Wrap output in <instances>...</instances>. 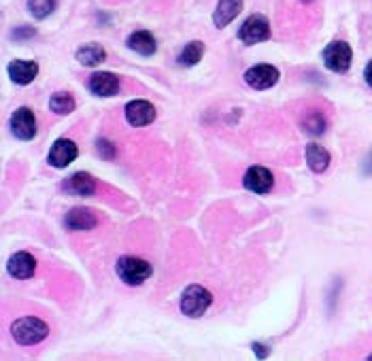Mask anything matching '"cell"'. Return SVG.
<instances>
[{"mask_svg":"<svg viewBox=\"0 0 372 361\" xmlns=\"http://www.w3.org/2000/svg\"><path fill=\"white\" fill-rule=\"evenodd\" d=\"M115 270L117 276L126 283V285H132V287H139L143 285L149 276H151V264L145 262L143 258H136V255H124L117 260L115 264Z\"/></svg>","mask_w":372,"mask_h":361,"instance_id":"obj_3","label":"cell"},{"mask_svg":"<svg viewBox=\"0 0 372 361\" xmlns=\"http://www.w3.org/2000/svg\"><path fill=\"white\" fill-rule=\"evenodd\" d=\"M126 45H128L132 51L141 54V56H154V54H156V49H158L156 36H154L151 32H147V30L132 32V34L128 36Z\"/></svg>","mask_w":372,"mask_h":361,"instance_id":"obj_17","label":"cell"},{"mask_svg":"<svg viewBox=\"0 0 372 361\" xmlns=\"http://www.w3.org/2000/svg\"><path fill=\"white\" fill-rule=\"evenodd\" d=\"M202 56H204V43L202 41H191L181 49L177 60H179L181 66H196L202 60Z\"/></svg>","mask_w":372,"mask_h":361,"instance_id":"obj_21","label":"cell"},{"mask_svg":"<svg viewBox=\"0 0 372 361\" xmlns=\"http://www.w3.org/2000/svg\"><path fill=\"white\" fill-rule=\"evenodd\" d=\"M77 102L73 98V93L69 91H56L49 100V108L56 113V115H71L75 111Z\"/></svg>","mask_w":372,"mask_h":361,"instance_id":"obj_20","label":"cell"},{"mask_svg":"<svg viewBox=\"0 0 372 361\" xmlns=\"http://www.w3.org/2000/svg\"><path fill=\"white\" fill-rule=\"evenodd\" d=\"M28 9L36 19H45L47 15L54 13L56 0H28Z\"/></svg>","mask_w":372,"mask_h":361,"instance_id":"obj_22","label":"cell"},{"mask_svg":"<svg viewBox=\"0 0 372 361\" xmlns=\"http://www.w3.org/2000/svg\"><path fill=\"white\" fill-rule=\"evenodd\" d=\"M39 75V64L36 62H28V60H13L9 64V77L13 83L17 86H28L36 79Z\"/></svg>","mask_w":372,"mask_h":361,"instance_id":"obj_14","label":"cell"},{"mask_svg":"<svg viewBox=\"0 0 372 361\" xmlns=\"http://www.w3.org/2000/svg\"><path fill=\"white\" fill-rule=\"evenodd\" d=\"M304 156H306V164H308V168H311L313 173H317V175L326 173V171H328V166H330V162H332L330 151H328L326 147L317 145V143L306 145Z\"/></svg>","mask_w":372,"mask_h":361,"instance_id":"obj_15","label":"cell"},{"mask_svg":"<svg viewBox=\"0 0 372 361\" xmlns=\"http://www.w3.org/2000/svg\"><path fill=\"white\" fill-rule=\"evenodd\" d=\"M351 60H353V49L345 41H334L323 49V64L332 73L338 75L347 73L351 68Z\"/></svg>","mask_w":372,"mask_h":361,"instance_id":"obj_4","label":"cell"},{"mask_svg":"<svg viewBox=\"0 0 372 361\" xmlns=\"http://www.w3.org/2000/svg\"><path fill=\"white\" fill-rule=\"evenodd\" d=\"M79 156V147L75 141L71 138H58L51 149H49V156H47V162L54 166V168H66L69 164H73Z\"/></svg>","mask_w":372,"mask_h":361,"instance_id":"obj_8","label":"cell"},{"mask_svg":"<svg viewBox=\"0 0 372 361\" xmlns=\"http://www.w3.org/2000/svg\"><path fill=\"white\" fill-rule=\"evenodd\" d=\"M11 336L21 347H34L49 336V325L39 317H21L11 325Z\"/></svg>","mask_w":372,"mask_h":361,"instance_id":"obj_1","label":"cell"},{"mask_svg":"<svg viewBox=\"0 0 372 361\" xmlns=\"http://www.w3.org/2000/svg\"><path fill=\"white\" fill-rule=\"evenodd\" d=\"M241 11H243V0H219L213 13V24L217 28H226Z\"/></svg>","mask_w":372,"mask_h":361,"instance_id":"obj_18","label":"cell"},{"mask_svg":"<svg viewBox=\"0 0 372 361\" xmlns=\"http://www.w3.org/2000/svg\"><path fill=\"white\" fill-rule=\"evenodd\" d=\"M98 223V217L94 215L92 208H86V206H75L66 213L64 217V225L66 230L71 232H86V230H92Z\"/></svg>","mask_w":372,"mask_h":361,"instance_id":"obj_12","label":"cell"},{"mask_svg":"<svg viewBox=\"0 0 372 361\" xmlns=\"http://www.w3.org/2000/svg\"><path fill=\"white\" fill-rule=\"evenodd\" d=\"M124 113H126V121L132 128L149 126L156 119V108L147 100H132V102H128L126 108H124Z\"/></svg>","mask_w":372,"mask_h":361,"instance_id":"obj_9","label":"cell"},{"mask_svg":"<svg viewBox=\"0 0 372 361\" xmlns=\"http://www.w3.org/2000/svg\"><path fill=\"white\" fill-rule=\"evenodd\" d=\"M371 360H372V355H371Z\"/></svg>","mask_w":372,"mask_h":361,"instance_id":"obj_28","label":"cell"},{"mask_svg":"<svg viewBox=\"0 0 372 361\" xmlns=\"http://www.w3.org/2000/svg\"><path fill=\"white\" fill-rule=\"evenodd\" d=\"M304 130L308 134H323L326 132V119L321 113H311L306 119H304Z\"/></svg>","mask_w":372,"mask_h":361,"instance_id":"obj_23","label":"cell"},{"mask_svg":"<svg viewBox=\"0 0 372 361\" xmlns=\"http://www.w3.org/2000/svg\"><path fill=\"white\" fill-rule=\"evenodd\" d=\"M281 73L277 66L273 64H258V66H251L247 73H245V83L253 90H268L273 86H277Z\"/></svg>","mask_w":372,"mask_h":361,"instance_id":"obj_7","label":"cell"},{"mask_svg":"<svg viewBox=\"0 0 372 361\" xmlns=\"http://www.w3.org/2000/svg\"><path fill=\"white\" fill-rule=\"evenodd\" d=\"M213 304V293L202 287V285H189L186 291L181 293V302H179V308L181 312L189 317V319H200L208 306Z\"/></svg>","mask_w":372,"mask_h":361,"instance_id":"obj_2","label":"cell"},{"mask_svg":"<svg viewBox=\"0 0 372 361\" xmlns=\"http://www.w3.org/2000/svg\"><path fill=\"white\" fill-rule=\"evenodd\" d=\"M364 79H366L368 88H372V60L366 64V68H364Z\"/></svg>","mask_w":372,"mask_h":361,"instance_id":"obj_24","label":"cell"},{"mask_svg":"<svg viewBox=\"0 0 372 361\" xmlns=\"http://www.w3.org/2000/svg\"><path fill=\"white\" fill-rule=\"evenodd\" d=\"M238 39L245 43V45H256V43H264L271 39V21L268 17L260 15V13H253L249 15L241 30H238Z\"/></svg>","mask_w":372,"mask_h":361,"instance_id":"obj_5","label":"cell"},{"mask_svg":"<svg viewBox=\"0 0 372 361\" xmlns=\"http://www.w3.org/2000/svg\"><path fill=\"white\" fill-rule=\"evenodd\" d=\"M104 60H106V51H104V47L98 45V43H88V45H84V47L77 49V62H79L81 66L94 68V66L102 64Z\"/></svg>","mask_w":372,"mask_h":361,"instance_id":"obj_19","label":"cell"},{"mask_svg":"<svg viewBox=\"0 0 372 361\" xmlns=\"http://www.w3.org/2000/svg\"><path fill=\"white\" fill-rule=\"evenodd\" d=\"M21 36H34V30H15L13 32V39H21Z\"/></svg>","mask_w":372,"mask_h":361,"instance_id":"obj_25","label":"cell"},{"mask_svg":"<svg viewBox=\"0 0 372 361\" xmlns=\"http://www.w3.org/2000/svg\"><path fill=\"white\" fill-rule=\"evenodd\" d=\"M11 132L19 141H32L36 136V117L28 106H19L11 115Z\"/></svg>","mask_w":372,"mask_h":361,"instance_id":"obj_6","label":"cell"},{"mask_svg":"<svg viewBox=\"0 0 372 361\" xmlns=\"http://www.w3.org/2000/svg\"><path fill=\"white\" fill-rule=\"evenodd\" d=\"M64 191L73 195H94L96 193V179L90 173H75L64 183Z\"/></svg>","mask_w":372,"mask_h":361,"instance_id":"obj_16","label":"cell"},{"mask_svg":"<svg viewBox=\"0 0 372 361\" xmlns=\"http://www.w3.org/2000/svg\"><path fill=\"white\" fill-rule=\"evenodd\" d=\"M6 270H9V274H11L13 278L26 280V278L34 276V272H36V260H34L30 253L19 251V253L11 255V260H9V264H6Z\"/></svg>","mask_w":372,"mask_h":361,"instance_id":"obj_13","label":"cell"},{"mask_svg":"<svg viewBox=\"0 0 372 361\" xmlns=\"http://www.w3.org/2000/svg\"><path fill=\"white\" fill-rule=\"evenodd\" d=\"M366 175H371L372 177V151L371 156H368V160H366Z\"/></svg>","mask_w":372,"mask_h":361,"instance_id":"obj_26","label":"cell"},{"mask_svg":"<svg viewBox=\"0 0 372 361\" xmlns=\"http://www.w3.org/2000/svg\"><path fill=\"white\" fill-rule=\"evenodd\" d=\"M88 90L100 98L115 96L119 91V77L109 71H96L88 77Z\"/></svg>","mask_w":372,"mask_h":361,"instance_id":"obj_10","label":"cell"},{"mask_svg":"<svg viewBox=\"0 0 372 361\" xmlns=\"http://www.w3.org/2000/svg\"><path fill=\"white\" fill-rule=\"evenodd\" d=\"M243 185L253 193H268L275 187V177L264 166H251L243 177Z\"/></svg>","mask_w":372,"mask_h":361,"instance_id":"obj_11","label":"cell"},{"mask_svg":"<svg viewBox=\"0 0 372 361\" xmlns=\"http://www.w3.org/2000/svg\"><path fill=\"white\" fill-rule=\"evenodd\" d=\"M302 2H313V0H302Z\"/></svg>","mask_w":372,"mask_h":361,"instance_id":"obj_27","label":"cell"}]
</instances>
